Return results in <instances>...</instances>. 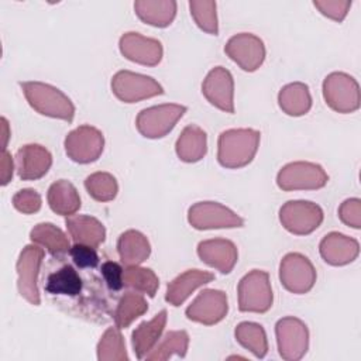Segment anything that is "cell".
Returning <instances> with one entry per match:
<instances>
[{
  "label": "cell",
  "instance_id": "cell-5",
  "mask_svg": "<svg viewBox=\"0 0 361 361\" xmlns=\"http://www.w3.org/2000/svg\"><path fill=\"white\" fill-rule=\"evenodd\" d=\"M185 113L186 107L176 103L151 106L142 109L138 113L135 118V127L138 133L145 138H162L173 130Z\"/></svg>",
  "mask_w": 361,
  "mask_h": 361
},
{
  "label": "cell",
  "instance_id": "cell-41",
  "mask_svg": "<svg viewBox=\"0 0 361 361\" xmlns=\"http://www.w3.org/2000/svg\"><path fill=\"white\" fill-rule=\"evenodd\" d=\"M69 254L73 262L79 268H94L99 264V255L94 247L85 245V244H75L73 247H71Z\"/></svg>",
  "mask_w": 361,
  "mask_h": 361
},
{
  "label": "cell",
  "instance_id": "cell-32",
  "mask_svg": "<svg viewBox=\"0 0 361 361\" xmlns=\"http://www.w3.org/2000/svg\"><path fill=\"white\" fill-rule=\"evenodd\" d=\"M82 278L71 265H63L52 272L45 283V290L51 295L76 296L82 290Z\"/></svg>",
  "mask_w": 361,
  "mask_h": 361
},
{
  "label": "cell",
  "instance_id": "cell-33",
  "mask_svg": "<svg viewBox=\"0 0 361 361\" xmlns=\"http://www.w3.org/2000/svg\"><path fill=\"white\" fill-rule=\"evenodd\" d=\"M148 310V303L141 293H124L114 310V323L120 329H127L135 319Z\"/></svg>",
  "mask_w": 361,
  "mask_h": 361
},
{
  "label": "cell",
  "instance_id": "cell-37",
  "mask_svg": "<svg viewBox=\"0 0 361 361\" xmlns=\"http://www.w3.org/2000/svg\"><path fill=\"white\" fill-rule=\"evenodd\" d=\"M216 1L213 0H192L189 1L190 16L193 17L196 25L207 34H219V23L216 13Z\"/></svg>",
  "mask_w": 361,
  "mask_h": 361
},
{
  "label": "cell",
  "instance_id": "cell-21",
  "mask_svg": "<svg viewBox=\"0 0 361 361\" xmlns=\"http://www.w3.org/2000/svg\"><path fill=\"white\" fill-rule=\"evenodd\" d=\"M213 279L214 275L209 271L188 269L168 283L165 300L172 306H180L193 290L212 282Z\"/></svg>",
  "mask_w": 361,
  "mask_h": 361
},
{
  "label": "cell",
  "instance_id": "cell-42",
  "mask_svg": "<svg viewBox=\"0 0 361 361\" xmlns=\"http://www.w3.org/2000/svg\"><path fill=\"white\" fill-rule=\"evenodd\" d=\"M123 268L120 267V264L114 262V261H106L102 268V276L106 282V285L109 286V289L111 290H120L124 286L123 282Z\"/></svg>",
  "mask_w": 361,
  "mask_h": 361
},
{
  "label": "cell",
  "instance_id": "cell-3",
  "mask_svg": "<svg viewBox=\"0 0 361 361\" xmlns=\"http://www.w3.org/2000/svg\"><path fill=\"white\" fill-rule=\"evenodd\" d=\"M238 310L265 313L272 307L274 293L268 272L262 269H252L245 274L237 286Z\"/></svg>",
  "mask_w": 361,
  "mask_h": 361
},
{
  "label": "cell",
  "instance_id": "cell-7",
  "mask_svg": "<svg viewBox=\"0 0 361 361\" xmlns=\"http://www.w3.org/2000/svg\"><path fill=\"white\" fill-rule=\"evenodd\" d=\"M323 210L309 200H289L279 209L282 227L295 235H307L323 223Z\"/></svg>",
  "mask_w": 361,
  "mask_h": 361
},
{
  "label": "cell",
  "instance_id": "cell-14",
  "mask_svg": "<svg viewBox=\"0 0 361 361\" xmlns=\"http://www.w3.org/2000/svg\"><path fill=\"white\" fill-rule=\"evenodd\" d=\"M226 55L235 62L243 71H257L265 59L264 41L251 32H238L233 35L224 45Z\"/></svg>",
  "mask_w": 361,
  "mask_h": 361
},
{
  "label": "cell",
  "instance_id": "cell-44",
  "mask_svg": "<svg viewBox=\"0 0 361 361\" xmlns=\"http://www.w3.org/2000/svg\"><path fill=\"white\" fill-rule=\"evenodd\" d=\"M1 123H3V147H1V151L7 148V141H8V123L7 120L3 117L1 118Z\"/></svg>",
  "mask_w": 361,
  "mask_h": 361
},
{
  "label": "cell",
  "instance_id": "cell-8",
  "mask_svg": "<svg viewBox=\"0 0 361 361\" xmlns=\"http://www.w3.org/2000/svg\"><path fill=\"white\" fill-rule=\"evenodd\" d=\"M44 259V250L41 247L25 245L17 259V289L18 293L31 305L38 306L41 303L38 290V275Z\"/></svg>",
  "mask_w": 361,
  "mask_h": 361
},
{
  "label": "cell",
  "instance_id": "cell-12",
  "mask_svg": "<svg viewBox=\"0 0 361 361\" xmlns=\"http://www.w3.org/2000/svg\"><path fill=\"white\" fill-rule=\"evenodd\" d=\"M188 221L196 230L243 227L244 219L219 202H197L188 210Z\"/></svg>",
  "mask_w": 361,
  "mask_h": 361
},
{
  "label": "cell",
  "instance_id": "cell-30",
  "mask_svg": "<svg viewBox=\"0 0 361 361\" xmlns=\"http://www.w3.org/2000/svg\"><path fill=\"white\" fill-rule=\"evenodd\" d=\"M235 340L257 358H264L268 353V340L264 327L254 322H241L234 330Z\"/></svg>",
  "mask_w": 361,
  "mask_h": 361
},
{
  "label": "cell",
  "instance_id": "cell-6",
  "mask_svg": "<svg viewBox=\"0 0 361 361\" xmlns=\"http://www.w3.org/2000/svg\"><path fill=\"white\" fill-rule=\"evenodd\" d=\"M329 175L322 165L309 161L289 162L276 175V185L282 190H314L327 185Z\"/></svg>",
  "mask_w": 361,
  "mask_h": 361
},
{
  "label": "cell",
  "instance_id": "cell-13",
  "mask_svg": "<svg viewBox=\"0 0 361 361\" xmlns=\"http://www.w3.org/2000/svg\"><path fill=\"white\" fill-rule=\"evenodd\" d=\"M316 269L312 261L300 252L286 254L279 264V281L282 286L295 293H307L316 283Z\"/></svg>",
  "mask_w": 361,
  "mask_h": 361
},
{
  "label": "cell",
  "instance_id": "cell-29",
  "mask_svg": "<svg viewBox=\"0 0 361 361\" xmlns=\"http://www.w3.org/2000/svg\"><path fill=\"white\" fill-rule=\"evenodd\" d=\"M30 240L47 248L51 255H62L71 251L68 235L52 223H38L30 231Z\"/></svg>",
  "mask_w": 361,
  "mask_h": 361
},
{
  "label": "cell",
  "instance_id": "cell-1",
  "mask_svg": "<svg viewBox=\"0 0 361 361\" xmlns=\"http://www.w3.org/2000/svg\"><path fill=\"white\" fill-rule=\"evenodd\" d=\"M261 134L254 128H230L217 140V161L228 169L247 166L255 157Z\"/></svg>",
  "mask_w": 361,
  "mask_h": 361
},
{
  "label": "cell",
  "instance_id": "cell-34",
  "mask_svg": "<svg viewBox=\"0 0 361 361\" xmlns=\"http://www.w3.org/2000/svg\"><path fill=\"white\" fill-rule=\"evenodd\" d=\"M123 282L124 286L134 289L135 292L145 293L151 298L155 296L159 288V279L155 272L149 268H144L140 265L126 267L123 271Z\"/></svg>",
  "mask_w": 361,
  "mask_h": 361
},
{
  "label": "cell",
  "instance_id": "cell-31",
  "mask_svg": "<svg viewBox=\"0 0 361 361\" xmlns=\"http://www.w3.org/2000/svg\"><path fill=\"white\" fill-rule=\"evenodd\" d=\"M189 347V334L185 330L168 331L159 343L145 355L148 361H164L172 355L185 357Z\"/></svg>",
  "mask_w": 361,
  "mask_h": 361
},
{
  "label": "cell",
  "instance_id": "cell-4",
  "mask_svg": "<svg viewBox=\"0 0 361 361\" xmlns=\"http://www.w3.org/2000/svg\"><path fill=\"white\" fill-rule=\"evenodd\" d=\"M323 97L326 104L341 114L353 113L360 109L358 82L345 72H331L323 80Z\"/></svg>",
  "mask_w": 361,
  "mask_h": 361
},
{
  "label": "cell",
  "instance_id": "cell-9",
  "mask_svg": "<svg viewBox=\"0 0 361 361\" xmlns=\"http://www.w3.org/2000/svg\"><path fill=\"white\" fill-rule=\"evenodd\" d=\"M275 336L279 355L286 361L300 360L309 348V329L298 317L286 316L276 322Z\"/></svg>",
  "mask_w": 361,
  "mask_h": 361
},
{
  "label": "cell",
  "instance_id": "cell-43",
  "mask_svg": "<svg viewBox=\"0 0 361 361\" xmlns=\"http://www.w3.org/2000/svg\"><path fill=\"white\" fill-rule=\"evenodd\" d=\"M0 178H1V186H6L11 178H13V169L14 162L11 158V154L7 149L1 151V161H0Z\"/></svg>",
  "mask_w": 361,
  "mask_h": 361
},
{
  "label": "cell",
  "instance_id": "cell-36",
  "mask_svg": "<svg viewBox=\"0 0 361 361\" xmlns=\"http://www.w3.org/2000/svg\"><path fill=\"white\" fill-rule=\"evenodd\" d=\"M87 193L97 202H110L117 196V179L109 172H94L85 179Z\"/></svg>",
  "mask_w": 361,
  "mask_h": 361
},
{
  "label": "cell",
  "instance_id": "cell-38",
  "mask_svg": "<svg viewBox=\"0 0 361 361\" xmlns=\"http://www.w3.org/2000/svg\"><path fill=\"white\" fill-rule=\"evenodd\" d=\"M13 206L23 214H34L41 209L42 199L41 195L34 189H21L13 196Z\"/></svg>",
  "mask_w": 361,
  "mask_h": 361
},
{
  "label": "cell",
  "instance_id": "cell-27",
  "mask_svg": "<svg viewBox=\"0 0 361 361\" xmlns=\"http://www.w3.org/2000/svg\"><path fill=\"white\" fill-rule=\"evenodd\" d=\"M51 210L59 216H73L80 209V196L78 189L66 179L55 180L47 193Z\"/></svg>",
  "mask_w": 361,
  "mask_h": 361
},
{
  "label": "cell",
  "instance_id": "cell-40",
  "mask_svg": "<svg viewBox=\"0 0 361 361\" xmlns=\"http://www.w3.org/2000/svg\"><path fill=\"white\" fill-rule=\"evenodd\" d=\"M340 220L355 230L361 227V200L358 197L345 199L338 207Z\"/></svg>",
  "mask_w": 361,
  "mask_h": 361
},
{
  "label": "cell",
  "instance_id": "cell-35",
  "mask_svg": "<svg viewBox=\"0 0 361 361\" xmlns=\"http://www.w3.org/2000/svg\"><path fill=\"white\" fill-rule=\"evenodd\" d=\"M121 329L109 327L97 343V360L100 361H127L126 343L121 336Z\"/></svg>",
  "mask_w": 361,
  "mask_h": 361
},
{
  "label": "cell",
  "instance_id": "cell-16",
  "mask_svg": "<svg viewBox=\"0 0 361 361\" xmlns=\"http://www.w3.org/2000/svg\"><path fill=\"white\" fill-rule=\"evenodd\" d=\"M118 48L124 58L145 66L158 65L164 55L161 41H158L157 38L144 37L142 34L135 31L124 32L120 37Z\"/></svg>",
  "mask_w": 361,
  "mask_h": 361
},
{
  "label": "cell",
  "instance_id": "cell-19",
  "mask_svg": "<svg viewBox=\"0 0 361 361\" xmlns=\"http://www.w3.org/2000/svg\"><path fill=\"white\" fill-rule=\"evenodd\" d=\"M199 258L209 267L230 274L238 261V251L233 241L227 238H210L197 244Z\"/></svg>",
  "mask_w": 361,
  "mask_h": 361
},
{
  "label": "cell",
  "instance_id": "cell-2",
  "mask_svg": "<svg viewBox=\"0 0 361 361\" xmlns=\"http://www.w3.org/2000/svg\"><path fill=\"white\" fill-rule=\"evenodd\" d=\"M20 86L28 104L37 113L47 117L65 120L68 123L73 120L75 106L72 100L58 87L37 80L21 82Z\"/></svg>",
  "mask_w": 361,
  "mask_h": 361
},
{
  "label": "cell",
  "instance_id": "cell-15",
  "mask_svg": "<svg viewBox=\"0 0 361 361\" xmlns=\"http://www.w3.org/2000/svg\"><path fill=\"white\" fill-rule=\"evenodd\" d=\"M228 312L226 292L220 289H203L186 307L185 314L189 320L213 326L221 322Z\"/></svg>",
  "mask_w": 361,
  "mask_h": 361
},
{
  "label": "cell",
  "instance_id": "cell-24",
  "mask_svg": "<svg viewBox=\"0 0 361 361\" xmlns=\"http://www.w3.org/2000/svg\"><path fill=\"white\" fill-rule=\"evenodd\" d=\"M176 155L180 161L192 164L200 161L207 152V135L196 124L186 126L175 144Z\"/></svg>",
  "mask_w": 361,
  "mask_h": 361
},
{
  "label": "cell",
  "instance_id": "cell-10",
  "mask_svg": "<svg viewBox=\"0 0 361 361\" xmlns=\"http://www.w3.org/2000/svg\"><path fill=\"white\" fill-rule=\"evenodd\" d=\"M113 94L124 103H135L164 93V87L151 76L131 71H118L111 78Z\"/></svg>",
  "mask_w": 361,
  "mask_h": 361
},
{
  "label": "cell",
  "instance_id": "cell-39",
  "mask_svg": "<svg viewBox=\"0 0 361 361\" xmlns=\"http://www.w3.org/2000/svg\"><path fill=\"white\" fill-rule=\"evenodd\" d=\"M313 6L323 16L341 23L351 7V0H314Z\"/></svg>",
  "mask_w": 361,
  "mask_h": 361
},
{
  "label": "cell",
  "instance_id": "cell-28",
  "mask_svg": "<svg viewBox=\"0 0 361 361\" xmlns=\"http://www.w3.org/2000/svg\"><path fill=\"white\" fill-rule=\"evenodd\" d=\"M278 104L288 116L299 117L306 114L312 107L309 86L303 82H292L285 85L278 93Z\"/></svg>",
  "mask_w": 361,
  "mask_h": 361
},
{
  "label": "cell",
  "instance_id": "cell-25",
  "mask_svg": "<svg viewBox=\"0 0 361 361\" xmlns=\"http://www.w3.org/2000/svg\"><path fill=\"white\" fill-rule=\"evenodd\" d=\"M178 4L173 0H137L134 11L138 18L152 27H168L176 16Z\"/></svg>",
  "mask_w": 361,
  "mask_h": 361
},
{
  "label": "cell",
  "instance_id": "cell-26",
  "mask_svg": "<svg viewBox=\"0 0 361 361\" xmlns=\"http://www.w3.org/2000/svg\"><path fill=\"white\" fill-rule=\"evenodd\" d=\"M117 252L126 267L140 265L151 254L148 238L138 230H127L117 240Z\"/></svg>",
  "mask_w": 361,
  "mask_h": 361
},
{
  "label": "cell",
  "instance_id": "cell-11",
  "mask_svg": "<svg viewBox=\"0 0 361 361\" xmlns=\"http://www.w3.org/2000/svg\"><path fill=\"white\" fill-rule=\"evenodd\" d=\"M66 155L78 164L94 162L104 149L103 133L89 124H83L68 133L63 141Z\"/></svg>",
  "mask_w": 361,
  "mask_h": 361
},
{
  "label": "cell",
  "instance_id": "cell-22",
  "mask_svg": "<svg viewBox=\"0 0 361 361\" xmlns=\"http://www.w3.org/2000/svg\"><path fill=\"white\" fill-rule=\"evenodd\" d=\"M66 228L75 244L99 247L106 240V228L93 216L73 214L66 217Z\"/></svg>",
  "mask_w": 361,
  "mask_h": 361
},
{
  "label": "cell",
  "instance_id": "cell-18",
  "mask_svg": "<svg viewBox=\"0 0 361 361\" xmlns=\"http://www.w3.org/2000/svg\"><path fill=\"white\" fill-rule=\"evenodd\" d=\"M52 165L51 152L39 144H25L16 154L17 175L23 180L42 178Z\"/></svg>",
  "mask_w": 361,
  "mask_h": 361
},
{
  "label": "cell",
  "instance_id": "cell-17",
  "mask_svg": "<svg viewBox=\"0 0 361 361\" xmlns=\"http://www.w3.org/2000/svg\"><path fill=\"white\" fill-rule=\"evenodd\" d=\"M202 93L212 106L234 113V79L228 69L214 66L202 83Z\"/></svg>",
  "mask_w": 361,
  "mask_h": 361
},
{
  "label": "cell",
  "instance_id": "cell-20",
  "mask_svg": "<svg viewBox=\"0 0 361 361\" xmlns=\"http://www.w3.org/2000/svg\"><path fill=\"white\" fill-rule=\"evenodd\" d=\"M319 252L329 265L343 267L357 259L360 254V244L353 237L338 231H331L322 238Z\"/></svg>",
  "mask_w": 361,
  "mask_h": 361
},
{
  "label": "cell",
  "instance_id": "cell-23",
  "mask_svg": "<svg viewBox=\"0 0 361 361\" xmlns=\"http://www.w3.org/2000/svg\"><path fill=\"white\" fill-rule=\"evenodd\" d=\"M168 313L162 309L151 320L140 323L131 334V344L137 358H145V355L157 345L161 334L165 329Z\"/></svg>",
  "mask_w": 361,
  "mask_h": 361
}]
</instances>
